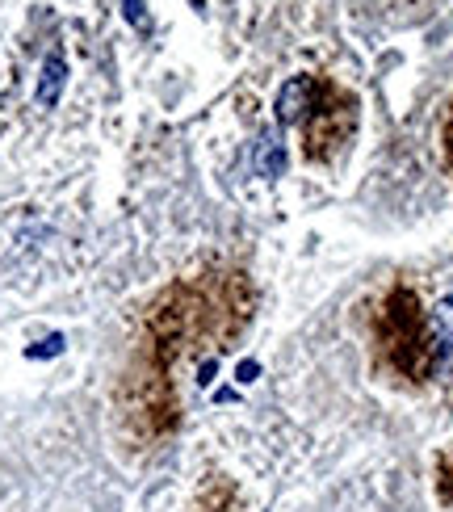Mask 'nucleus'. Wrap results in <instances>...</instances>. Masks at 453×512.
I'll return each mask as SVG.
<instances>
[{
  "mask_svg": "<svg viewBox=\"0 0 453 512\" xmlns=\"http://www.w3.org/2000/svg\"><path fill=\"white\" fill-rule=\"evenodd\" d=\"M374 340L382 361L407 382H424L441 370L433 328L424 319V307L412 286H395L374 311Z\"/></svg>",
  "mask_w": 453,
  "mask_h": 512,
  "instance_id": "obj_1",
  "label": "nucleus"
},
{
  "mask_svg": "<svg viewBox=\"0 0 453 512\" xmlns=\"http://www.w3.org/2000/svg\"><path fill=\"white\" fill-rule=\"evenodd\" d=\"M357 131V97L340 89L336 80L315 76V101L307 118H302V135H307V160H332Z\"/></svg>",
  "mask_w": 453,
  "mask_h": 512,
  "instance_id": "obj_2",
  "label": "nucleus"
},
{
  "mask_svg": "<svg viewBox=\"0 0 453 512\" xmlns=\"http://www.w3.org/2000/svg\"><path fill=\"white\" fill-rule=\"evenodd\" d=\"M315 101V76H290L282 89H277V118L282 122H302Z\"/></svg>",
  "mask_w": 453,
  "mask_h": 512,
  "instance_id": "obj_3",
  "label": "nucleus"
},
{
  "mask_svg": "<svg viewBox=\"0 0 453 512\" xmlns=\"http://www.w3.org/2000/svg\"><path fill=\"white\" fill-rule=\"evenodd\" d=\"M428 328H433V345H437V361L445 366V361L453 357V298H441L433 319H428Z\"/></svg>",
  "mask_w": 453,
  "mask_h": 512,
  "instance_id": "obj_4",
  "label": "nucleus"
},
{
  "mask_svg": "<svg viewBox=\"0 0 453 512\" xmlns=\"http://www.w3.org/2000/svg\"><path fill=\"white\" fill-rule=\"evenodd\" d=\"M63 80H68V63H63L59 55H51L47 63H42L38 101H42V105H55V101H59V93H63Z\"/></svg>",
  "mask_w": 453,
  "mask_h": 512,
  "instance_id": "obj_5",
  "label": "nucleus"
},
{
  "mask_svg": "<svg viewBox=\"0 0 453 512\" xmlns=\"http://www.w3.org/2000/svg\"><path fill=\"white\" fill-rule=\"evenodd\" d=\"M252 160H256V173H261V177H282L286 156H282V143H277V135H261Z\"/></svg>",
  "mask_w": 453,
  "mask_h": 512,
  "instance_id": "obj_6",
  "label": "nucleus"
},
{
  "mask_svg": "<svg viewBox=\"0 0 453 512\" xmlns=\"http://www.w3.org/2000/svg\"><path fill=\"white\" fill-rule=\"evenodd\" d=\"M437 496L445 504H453V450L441 454V462H437Z\"/></svg>",
  "mask_w": 453,
  "mask_h": 512,
  "instance_id": "obj_7",
  "label": "nucleus"
},
{
  "mask_svg": "<svg viewBox=\"0 0 453 512\" xmlns=\"http://www.w3.org/2000/svg\"><path fill=\"white\" fill-rule=\"evenodd\" d=\"M441 143H445V160L453 168V105H449V118H445V131H441Z\"/></svg>",
  "mask_w": 453,
  "mask_h": 512,
  "instance_id": "obj_8",
  "label": "nucleus"
},
{
  "mask_svg": "<svg viewBox=\"0 0 453 512\" xmlns=\"http://www.w3.org/2000/svg\"><path fill=\"white\" fill-rule=\"evenodd\" d=\"M126 17H131V21H135V26L143 30V26H147V13H143V0H126Z\"/></svg>",
  "mask_w": 453,
  "mask_h": 512,
  "instance_id": "obj_9",
  "label": "nucleus"
},
{
  "mask_svg": "<svg viewBox=\"0 0 453 512\" xmlns=\"http://www.w3.org/2000/svg\"><path fill=\"white\" fill-rule=\"evenodd\" d=\"M235 374H240V382H256L261 378V366H256V361H240V370Z\"/></svg>",
  "mask_w": 453,
  "mask_h": 512,
  "instance_id": "obj_10",
  "label": "nucleus"
},
{
  "mask_svg": "<svg viewBox=\"0 0 453 512\" xmlns=\"http://www.w3.org/2000/svg\"><path fill=\"white\" fill-rule=\"evenodd\" d=\"M59 349H63V340H59V336H51L42 349H30V357H47V353H59Z\"/></svg>",
  "mask_w": 453,
  "mask_h": 512,
  "instance_id": "obj_11",
  "label": "nucleus"
}]
</instances>
